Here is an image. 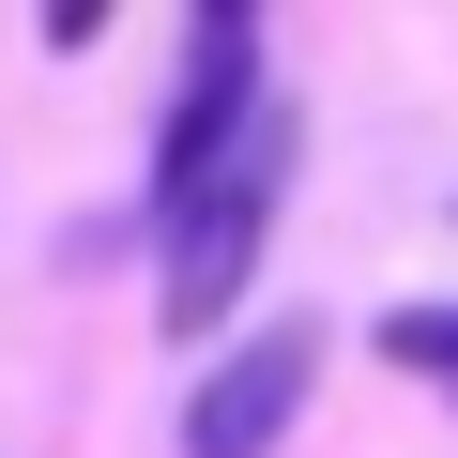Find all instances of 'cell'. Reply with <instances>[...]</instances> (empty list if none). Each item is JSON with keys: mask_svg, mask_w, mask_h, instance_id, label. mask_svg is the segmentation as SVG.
<instances>
[{"mask_svg": "<svg viewBox=\"0 0 458 458\" xmlns=\"http://www.w3.org/2000/svg\"><path fill=\"white\" fill-rule=\"evenodd\" d=\"M276 107V62H260V16L245 0H214V16H183V62H168V123H153V168H138V229L168 199H199L229 168V138H245Z\"/></svg>", "mask_w": 458, "mask_h": 458, "instance_id": "7a4b0ae2", "label": "cell"}, {"mask_svg": "<svg viewBox=\"0 0 458 458\" xmlns=\"http://www.w3.org/2000/svg\"><path fill=\"white\" fill-rule=\"evenodd\" d=\"M321 352H336V321H260V336L199 352V382H183V458H276V443L306 428V397H321Z\"/></svg>", "mask_w": 458, "mask_h": 458, "instance_id": "3957f363", "label": "cell"}, {"mask_svg": "<svg viewBox=\"0 0 458 458\" xmlns=\"http://www.w3.org/2000/svg\"><path fill=\"white\" fill-rule=\"evenodd\" d=\"M291 153H306V123H291V92L229 138V168L199 183V199H168L138 245H153V321L199 352V336H229V306L260 291V245H276V199H291Z\"/></svg>", "mask_w": 458, "mask_h": 458, "instance_id": "6da1fadb", "label": "cell"}, {"mask_svg": "<svg viewBox=\"0 0 458 458\" xmlns=\"http://www.w3.org/2000/svg\"><path fill=\"white\" fill-rule=\"evenodd\" d=\"M31 47H62V62H77V47H107V0H47V16H31Z\"/></svg>", "mask_w": 458, "mask_h": 458, "instance_id": "5b68a950", "label": "cell"}, {"mask_svg": "<svg viewBox=\"0 0 458 458\" xmlns=\"http://www.w3.org/2000/svg\"><path fill=\"white\" fill-rule=\"evenodd\" d=\"M382 367H412V382L458 397V306H382Z\"/></svg>", "mask_w": 458, "mask_h": 458, "instance_id": "277c9868", "label": "cell"}]
</instances>
